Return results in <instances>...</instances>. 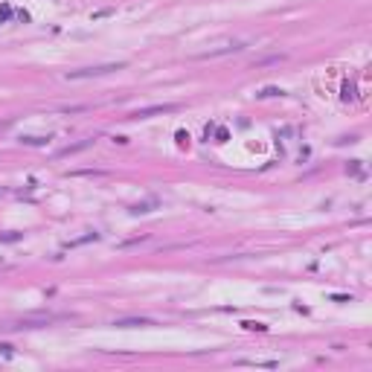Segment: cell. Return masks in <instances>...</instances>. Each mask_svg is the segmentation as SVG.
Instances as JSON below:
<instances>
[{
  "mask_svg": "<svg viewBox=\"0 0 372 372\" xmlns=\"http://www.w3.org/2000/svg\"><path fill=\"white\" fill-rule=\"evenodd\" d=\"M125 67V61H111V64H93V67H81V70H70L64 79L67 81H79V79H96V76H108L116 70Z\"/></svg>",
  "mask_w": 372,
  "mask_h": 372,
  "instance_id": "6da1fadb",
  "label": "cell"
},
{
  "mask_svg": "<svg viewBox=\"0 0 372 372\" xmlns=\"http://www.w3.org/2000/svg\"><path fill=\"white\" fill-rule=\"evenodd\" d=\"M244 46H247L244 41H224V44H215V46H209V50H201V53H195L192 58H198V61H204V58L230 56V53H242Z\"/></svg>",
  "mask_w": 372,
  "mask_h": 372,
  "instance_id": "7a4b0ae2",
  "label": "cell"
},
{
  "mask_svg": "<svg viewBox=\"0 0 372 372\" xmlns=\"http://www.w3.org/2000/svg\"><path fill=\"white\" fill-rule=\"evenodd\" d=\"M172 111H177V105L163 102V105H151V108H140V111H134L128 119H149V116H157V114H172Z\"/></svg>",
  "mask_w": 372,
  "mask_h": 372,
  "instance_id": "3957f363",
  "label": "cell"
},
{
  "mask_svg": "<svg viewBox=\"0 0 372 372\" xmlns=\"http://www.w3.org/2000/svg\"><path fill=\"white\" fill-rule=\"evenodd\" d=\"M96 140H81V143H73V146H64L61 151H56V157H70V154H79V151H84V149H90Z\"/></svg>",
  "mask_w": 372,
  "mask_h": 372,
  "instance_id": "277c9868",
  "label": "cell"
},
{
  "mask_svg": "<svg viewBox=\"0 0 372 372\" xmlns=\"http://www.w3.org/2000/svg\"><path fill=\"white\" fill-rule=\"evenodd\" d=\"M114 326H119V329H134V326H154V320H151V317H122V320H116Z\"/></svg>",
  "mask_w": 372,
  "mask_h": 372,
  "instance_id": "5b68a950",
  "label": "cell"
},
{
  "mask_svg": "<svg viewBox=\"0 0 372 372\" xmlns=\"http://www.w3.org/2000/svg\"><path fill=\"white\" fill-rule=\"evenodd\" d=\"M21 143L23 146H50V143H53V134H23Z\"/></svg>",
  "mask_w": 372,
  "mask_h": 372,
  "instance_id": "8992f818",
  "label": "cell"
},
{
  "mask_svg": "<svg viewBox=\"0 0 372 372\" xmlns=\"http://www.w3.org/2000/svg\"><path fill=\"white\" fill-rule=\"evenodd\" d=\"M70 177H102V169H76V172H67Z\"/></svg>",
  "mask_w": 372,
  "mask_h": 372,
  "instance_id": "52a82bcc",
  "label": "cell"
},
{
  "mask_svg": "<svg viewBox=\"0 0 372 372\" xmlns=\"http://www.w3.org/2000/svg\"><path fill=\"white\" fill-rule=\"evenodd\" d=\"M282 93H285L282 87H265V90H259L256 96H259V99H267V96H282Z\"/></svg>",
  "mask_w": 372,
  "mask_h": 372,
  "instance_id": "ba28073f",
  "label": "cell"
},
{
  "mask_svg": "<svg viewBox=\"0 0 372 372\" xmlns=\"http://www.w3.org/2000/svg\"><path fill=\"white\" fill-rule=\"evenodd\" d=\"M151 207H154V204H137V207H131V212H134V215H137V212H151Z\"/></svg>",
  "mask_w": 372,
  "mask_h": 372,
  "instance_id": "9c48e42d",
  "label": "cell"
},
{
  "mask_svg": "<svg viewBox=\"0 0 372 372\" xmlns=\"http://www.w3.org/2000/svg\"><path fill=\"white\" fill-rule=\"evenodd\" d=\"M108 15H114V9H99V12H93L90 18L93 21H99V18H108Z\"/></svg>",
  "mask_w": 372,
  "mask_h": 372,
  "instance_id": "30bf717a",
  "label": "cell"
},
{
  "mask_svg": "<svg viewBox=\"0 0 372 372\" xmlns=\"http://www.w3.org/2000/svg\"><path fill=\"white\" fill-rule=\"evenodd\" d=\"M0 352H3V355H15V349H12L9 343H0Z\"/></svg>",
  "mask_w": 372,
  "mask_h": 372,
  "instance_id": "8fae6325",
  "label": "cell"
},
{
  "mask_svg": "<svg viewBox=\"0 0 372 372\" xmlns=\"http://www.w3.org/2000/svg\"><path fill=\"white\" fill-rule=\"evenodd\" d=\"M6 18H9V6H3V9H0V23L6 21Z\"/></svg>",
  "mask_w": 372,
  "mask_h": 372,
  "instance_id": "7c38bea8",
  "label": "cell"
}]
</instances>
